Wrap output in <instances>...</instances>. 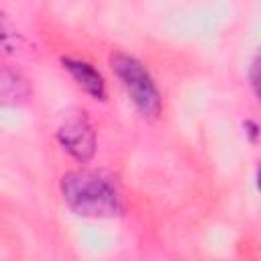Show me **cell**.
<instances>
[{
	"label": "cell",
	"instance_id": "1",
	"mask_svg": "<svg viewBox=\"0 0 261 261\" xmlns=\"http://www.w3.org/2000/svg\"><path fill=\"white\" fill-rule=\"evenodd\" d=\"M61 190L69 208L84 216H114L120 208L112 184L92 171H71L63 175Z\"/></svg>",
	"mask_w": 261,
	"mask_h": 261
},
{
	"label": "cell",
	"instance_id": "2",
	"mask_svg": "<svg viewBox=\"0 0 261 261\" xmlns=\"http://www.w3.org/2000/svg\"><path fill=\"white\" fill-rule=\"evenodd\" d=\"M110 65L116 71V75L122 80V84L128 90L137 108L145 116H157L159 108H161V100H159L155 84L151 82V77L143 69V65L124 53L110 55Z\"/></svg>",
	"mask_w": 261,
	"mask_h": 261
},
{
	"label": "cell",
	"instance_id": "3",
	"mask_svg": "<svg viewBox=\"0 0 261 261\" xmlns=\"http://www.w3.org/2000/svg\"><path fill=\"white\" fill-rule=\"evenodd\" d=\"M59 141L61 145L80 161H88L94 155V130L84 116V112L69 114L63 124L59 126Z\"/></svg>",
	"mask_w": 261,
	"mask_h": 261
},
{
	"label": "cell",
	"instance_id": "4",
	"mask_svg": "<svg viewBox=\"0 0 261 261\" xmlns=\"http://www.w3.org/2000/svg\"><path fill=\"white\" fill-rule=\"evenodd\" d=\"M63 67H67V71L75 77V82L94 98H104L106 96V86L102 75L86 61H75V59H63Z\"/></svg>",
	"mask_w": 261,
	"mask_h": 261
},
{
	"label": "cell",
	"instance_id": "5",
	"mask_svg": "<svg viewBox=\"0 0 261 261\" xmlns=\"http://www.w3.org/2000/svg\"><path fill=\"white\" fill-rule=\"evenodd\" d=\"M251 84H253V90L261 102V53L255 57V61L251 65Z\"/></svg>",
	"mask_w": 261,
	"mask_h": 261
},
{
	"label": "cell",
	"instance_id": "6",
	"mask_svg": "<svg viewBox=\"0 0 261 261\" xmlns=\"http://www.w3.org/2000/svg\"><path fill=\"white\" fill-rule=\"evenodd\" d=\"M257 186H259V190H261V171H259V175H257Z\"/></svg>",
	"mask_w": 261,
	"mask_h": 261
}]
</instances>
